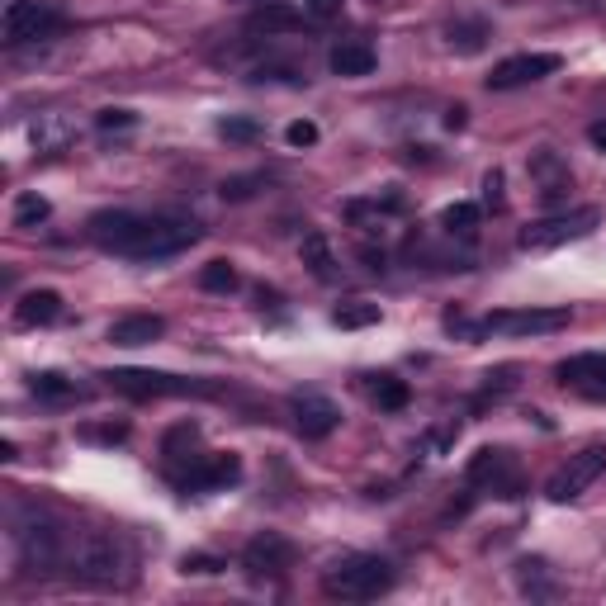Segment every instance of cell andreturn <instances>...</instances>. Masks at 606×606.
<instances>
[{"label":"cell","mask_w":606,"mask_h":606,"mask_svg":"<svg viewBox=\"0 0 606 606\" xmlns=\"http://www.w3.org/2000/svg\"><path fill=\"white\" fill-rule=\"evenodd\" d=\"M195 441H199V427L195 422H176V427L166 431V441H161V455H166V469H176L190 450H195Z\"/></svg>","instance_id":"cb8c5ba5"},{"label":"cell","mask_w":606,"mask_h":606,"mask_svg":"<svg viewBox=\"0 0 606 606\" xmlns=\"http://www.w3.org/2000/svg\"><path fill=\"white\" fill-rule=\"evenodd\" d=\"M446 43L455 53H483V43H488V24L483 19H455L446 29Z\"/></svg>","instance_id":"44dd1931"},{"label":"cell","mask_w":606,"mask_h":606,"mask_svg":"<svg viewBox=\"0 0 606 606\" xmlns=\"http://www.w3.org/2000/svg\"><path fill=\"white\" fill-rule=\"evenodd\" d=\"M289 412H294V427H299L303 441H322V436H332L341 427V408L327 393H313V389L294 393L289 398Z\"/></svg>","instance_id":"7c38bea8"},{"label":"cell","mask_w":606,"mask_h":606,"mask_svg":"<svg viewBox=\"0 0 606 606\" xmlns=\"http://www.w3.org/2000/svg\"><path fill=\"white\" fill-rule=\"evenodd\" d=\"M15 545H19V559L29 573H48L67 559V535L57 531L48 517H29L24 526L15 531Z\"/></svg>","instance_id":"52a82bcc"},{"label":"cell","mask_w":606,"mask_h":606,"mask_svg":"<svg viewBox=\"0 0 606 606\" xmlns=\"http://www.w3.org/2000/svg\"><path fill=\"white\" fill-rule=\"evenodd\" d=\"M602 223L597 209H569V214H554V218H540L531 228H521V251H554L564 247V242H578V237H588L592 228Z\"/></svg>","instance_id":"5b68a950"},{"label":"cell","mask_w":606,"mask_h":606,"mask_svg":"<svg viewBox=\"0 0 606 606\" xmlns=\"http://www.w3.org/2000/svg\"><path fill=\"white\" fill-rule=\"evenodd\" d=\"M531 176L540 180V199H545V204H554V199H564L569 195V171H564V161L554 157L550 147H545V152H535L531 157Z\"/></svg>","instance_id":"ac0fdd59"},{"label":"cell","mask_w":606,"mask_h":606,"mask_svg":"<svg viewBox=\"0 0 606 606\" xmlns=\"http://www.w3.org/2000/svg\"><path fill=\"white\" fill-rule=\"evenodd\" d=\"M171 479L185 488V493H218V488H232V483L242 479V460L237 455H195V460L176 469Z\"/></svg>","instance_id":"30bf717a"},{"label":"cell","mask_w":606,"mask_h":606,"mask_svg":"<svg viewBox=\"0 0 606 606\" xmlns=\"http://www.w3.org/2000/svg\"><path fill=\"white\" fill-rule=\"evenodd\" d=\"M303 10L313 19H332V15H341V0H303Z\"/></svg>","instance_id":"8d00e7d4"},{"label":"cell","mask_w":606,"mask_h":606,"mask_svg":"<svg viewBox=\"0 0 606 606\" xmlns=\"http://www.w3.org/2000/svg\"><path fill=\"white\" fill-rule=\"evenodd\" d=\"M464 479L474 483V488H488V493H498V498H517V488H521L517 464H512V455H507V450H498V446H483L479 455L469 460Z\"/></svg>","instance_id":"8fae6325"},{"label":"cell","mask_w":606,"mask_h":606,"mask_svg":"<svg viewBox=\"0 0 606 606\" xmlns=\"http://www.w3.org/2000/svg\"><path fill=\"white\" fill-rule=\"evenodd\" d=\"M375 48H370V43H337V48H332V57H327V67H332V72L337 76H370L375 72Z\"/></svg>","instance_id":"ffe728a7"},{"label":"cell","mask_w":606,"mask_h":606,"mask_svg":"<svg viewBox=\"0 0 606 606\" xmlns=\"http://www.w3.org/2000/svg\"><path fill=\"white\" fill-rule=\"evenodd\" d=\"M237 285H242V280H237L232 261H209V266L199 270V289H204V294H232Z\"/></svg>","instance_id":"4316f807"},{"label":"cell","mask_w":606,"mask_h":606,"mask_svg":"<svg viewBox=\"0 0 606 606\" xmlns=\"http://www.w3.org/2000/svg\"><path fill=\"white\" fill-rule=\"evenodd\" d=\"M370 393H375V403L384 412L408 408V384H403V379H393V375H375V379H370Z\"/></svg>","instance_id":"83f0119b"},{"label":"cell","mask_w":606,"mask_h":606,"mask_svg":"<svg viewBox=\"0 0 606 606\" xmlns=\"http://www.w3.org/2000/svg\"><path fill=\"white\" fill-rule=\"evenodd\" d=\"M48 214H53V204H48L43 195H19L15 199V228H38Z\"/></svg>","instance_id":"f546056e"},{"label":"cell","mask_w":606,"mask_h":606,"mask_svg":"<svg viewBox=\"0 0 606 606\" xmlns=\"http://www.w3.org/2000/svg\"><path fill=\"white\" fill-rule=\"evenodd\" d=\"M67 569L86 583V588H124L133 578V554L119 535L109 531H81L67 545Z\"/></svg>","instance_id":"7a4b0ae2"},{"label":"cell","mask_w":606,"mask_h":606,"mask_svg":"<svg viewBox=\"0 0 606 606\" xmlns=\"http://www.w3.org/2000/svg\"><path fill=\"white\" fill-rule=\"evenodd\" d=\"M441 228L450 232V237H474V228H479V204H450L446 214H441Z\"/></svg>","instance_id":"f1b7e54d"},{"label":"cell","mask_w":606,"mask_h":606,"mask_svg":"<svg viewBox=\"0 0 606 606\" xmlns=\"http://www.w3.org/2000/svg\"><path fill=\"white\" fill-rule=\"evenodd\" d=\"M242 569H247V578H280L285 569H294V545L275 531L256 535L242 550Z\"/></svg>","instance_id":"4fadbf2b"},{"label":"cell","mask_w":606,"mask_h":606,"mask_svg":"<svg viewBox=\"0 0 606 606\" xmlns=\"http://www.w3.org/2000/svg\"><path fill=\"white\" fill-rule=\"evenodd\" d=\"M218 133L228 143H256L261 138V124L256 119H242V114H228V119H218Z\"/></svg>","instance_id":"4dcf8cb0"},{"label":"cell","mask_w":606,"mask_h":606,"mask_svg":"<svg viewBox=\"0 0 606 606\" xmlns=\"http://www.w3.org/2000/svg\"><path fill=\"white\" fill-rule=\"evenodd\" d=\"M517 583H521V592H531V597H554V583H550L545 559H521V564H517Z\"/></svg>","instance_id":"484cf974"},{"label":"cell","mask_w":606,"mask_h":606,"mask_svg":"<svg viewBox=\"0 0 606 606\" xmlns=\"http://www.w3.org/2000/svg\"><path fill=\"white\" fill-rule=\"evenodd\" d=\"M303 29V10H294V5H285V0H266V5H256L247 15V34H299Z\"/></svg>","instance_id":"2e32d148"},{"label":"cell","mask_w":606,"mask_h":606,"mask_svg":"<svg viewBox=\"0 0 606 606\" xmlns=\"http://www.w3.org/2000/svg\"><path fill=\"white\" fill-rule=\"evenodd\" d=\"M29 389H34V398H43V403H72V398H81V389H76L67 375H57V370L34 375L29 379Z\"/></svg>","instance_id":"7402d4cb"},{"label":"cell","mask_w":606,"mask_h":606,"mask_svg":"<svg viewBox=\"0 0 606 606\" xmlns=\"http://www.w3.org/2000/svg\"><path fill=\"white\" fill-rule=\"evenodd\" d=\"M285 138H289V147H313V143H318V124L299 119V124H289V128H285Z\"/></svg>","instance_id":"e575fe53"},{"label":"cell","mask_w":606,"mask_h":606,"mask_svg":"<svg viewBox=\"0 0 606 606\" xmlns=\"http://www.w3.org/2000/svg\"><path fill=\"white\" fill-rule=\"evenodd\" d=\"M483 204L498 214V209H507V195H502V171H488L483 176Z\"/></svg>","instance_id":"d6a6232c"},{"label":"cell","mask_w":606,"mask_h":606,"mask_svg":"<svg viewBox=\"0 0 606 606\" xmlns=\"http://www.w3.org/2000/svg\"><path fill=\"white\" fill-rule=\"evenodd\" d=\"M606 474V446H588L578 450V455H569V464H559L550 474V483H545V498L550 502H573L583 498L592 483Z\"/></svg>","instance_id":"ba28073f"},{"label":"cell","mask_w":606,"mask_h":606,"mask_svg":"<svg viewBox=\"0 0 606 606\" xmlns=\"http://www.w3.org/2000/svg\"><path fill=\"white\" fill-rule=\"evenodd\" d=\"M161 332H166V322L157 313H133V318L109 322V341L114 346H152Z\"/></svg>","instance_id":"e0dca14e"},{"label":"cell","mask_w":606,"mask_h":606,"mask_svg":"<svg viewBox=\"0 0 606 606\" xmlns=\"http://www.w3.org/2000/svg\"><path fill=\"white\" fill-rule=\"evenodd\" d=\"M554 375H559V384H573V389L606 398V356H602V351H592V356L559 360V365H554Z\"/></svg>","instance_id":"9a60e30c"},{"label":"cell","mask_w":606,"mask_h":606,"mask_svg":"<svg viewBox=\"0 0 606 606\" xmlns=\"http://www.w3.org/2000/svg\"><path fill=\"white\" fill-rule=\"evenodd\" d=\"M299 251H303V266L313 270L318 280H332V275H337V261H332V247H327V237H322V232H308Z\"/></svg>","instance_id":"603a6c76"},{"label":"cell","mask_w":606,"mask_h":606,"mask_svg":"<svg viewBox=\"0 0 606 606\" xmlns=\"http://www.w3.org/2000/svg\"><path fill=\"white\" fill-rule=\"evenodd\" d=\"M105 384L124 398H180V393H214L209 384H195V379H176V375H161V370H109Z\"/></svg>","instance_id":"9c48e42d"},{"label":"cell","mask_w":606,"mask_h":606,"mask_svg":"<svg viewBox=\"0 0 606 606\" xmlns=\"http://www.w3.org/2000/svg\"><path fill=\"white\" fill-rule=\"evenodd\" d=\"M185 573H218V569H228L218 554H185V564H180Z\"/></svg>","instance_id":"d590c367"},{"label":"cell","mask_w":606,"mask_h":606,"mask_svg":"<svg viewBox=\"0 0 606 606\" xmlns=\"http://www.w3.org/2000/svg\"><path fill=\"white\" fill-rule=\"evenodd\" d=\"M256 185H261V176H232V180H223V199H251Z\"/></svg>","instance_id":"836d02e7"},{"label":"cell","mask_w":606,"mask_h":606,"mask_svg":"<svg viewBox=\"0 0 606 606\" xmlns=\"http://www.w3.org/2000/svg\"><path fill=\"white\" fill-rule=\"evenodd\" d=\"M460 124H464V105H455V109L446 114V128H460Z\"/></svg>","instance_id":"f35d334b"},{"label":"cell","mask_w":606,"mask_h":606,"mask_svg":"<svg viewBox=\"0 0 606 606\" xmlns=\"http://www.w3.org/2000/svg\"><path fill=\"white\" fill-rule=\"evenodd\" d=\"M62 29V10L53 0H10L5 15H0V34L5 43H34Z\"/></svg>","instance_id":"8992f818"},{"label":"cell","mask_w":606,"mask_h":606,"mask_svg":"<svg viewBox=\"0 0 606 606\" xmlns=\"http://www.w3.org/2000/svg\"><path fill=\"white\" fill-rule=\"evenodd\" d=\"M393 564L379 559V554H346L332 569L322 573V592L327 597H341V602H375L393 588Z\"/></svg>","instance_id":"3957f363"},{"label":"cell","mask_w":606,"mask_h":606,"mask_svg":"<svg viewBox=\"0 0 606 606\" xmlns=\"http://www.w3.org/2000/svg\"><path fill=\"white\" fill-rule=\"evenodd\" d=\"M332 322H337L341 332H360V327H375V322H379V303H365V299L341 303L337 313H332Z\"/></svg>","instance_id":"d4e9b609"},{"label":"cell","mask_w":606,"mask_h":606,"mask_svg":"<svg viewBox=\"0 0 606 606\" xmlns=\"http://www.w3.org/2000/svg\"><path fill=\"white\" fill-rule=\"evenodd\" d=\"M559 327H569V308H507V313H488L474 327V337H550Z\"/></svg>","instance_id":"277c9868"},{"label":"cell","mask_w":606,"mask_h":606,"mask_svg":"<svg viewBox=\"0 0 606 606\" xmlns=\"http://www.w3.org/2000/svg\"><path fill=\"white\" fill-rule=\"evenodd\" d=\"M204 228L185 214H128V209H105L90 218V242L114 251V256H133V261H161L176 251L195 247Z\"/></svg>","instance_id":"6da1fadb"},{"label":"cell","mask_w":606,"mask_h":606,"mask_svg":"<svg viewBox=\"0 0 606 606\" xmlns=\"http://www.w3.org/2000/svg\"><path fill=\"white\" fill-rule=\"evenodd\" d=\"M62 318V294L53 289H34V294H24L15 308V322L19 327H48V322Z\"/></svg>","instance_id":"d6986e66"},{"label":"cell","mask_w":606,"mask_h":606,"mask_svg":"<svg viewBox=\"0 0 606 606\" xmlns=\"http://www.w3.org/2000/svg\"><path fill=\"white\" fill-rule=\"evenodd\" d=\"M554 72H559V57L554 53H517L493 67L488 90H517V86H531V81H545Z\"/></svg>","instance_id":"5bb4252c"},{"label":"cell","mask_w":606,"mask_h":606,"mask_svg":"<svg viewBox=\"0 0 606 606\" xmlns=\"http://www.w3.org/2000/svg\"><path fill=\"white\" fill-rule=\"evenodd\" d=\"M133 124H138V114H133V109H100V114H95V128H100V133L133 128Z\"/></svg>","instance_id":"1f68e13d"},{"label":"cell","mask_w":606,"mask_h":606,"mask_svg":"<svg viewBox=\"0 0 606 606\" xmlns=\"http://www.w3.org/2000/svg\"><path fill=\"white\" fill-rule=\"evenodd\" d=\"M588 138H592V147H597V152H606V119L588 128Z\"/></svg>","instance_id":"74e56055"}]
</instances>
